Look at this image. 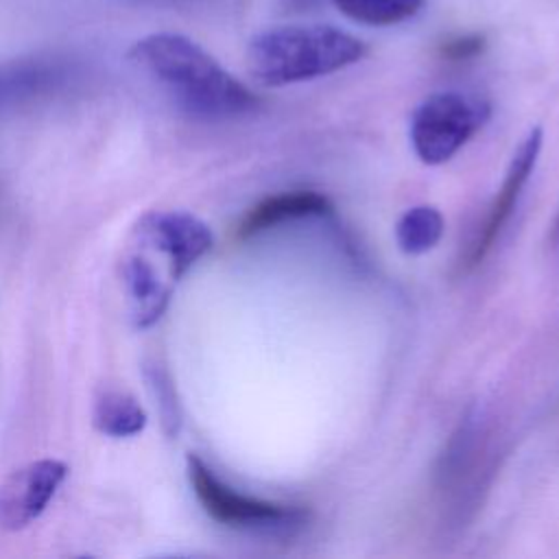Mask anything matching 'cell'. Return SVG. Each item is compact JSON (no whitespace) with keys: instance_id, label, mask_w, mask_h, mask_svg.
I'll return each mask as SVG.
<instances>
[{"instance_id":"obj_7","label":"cell","mask_w":559,"mask_h":559,"mask_svg":"<svg viewBox=\"0 0 559 559\" xmlns=\"http://www.w3.org/2000/svg\"><path fill=\"white\" fill-rule=\"evenodd\" d=\"M72 76L74 66L52 55H33L0 63V114L55 96Z\"/></svg>"},{"instance_id":"obj_2","label":"cell","mask_w":559,"mask_h":559,"mask_svg":"<svg viewBox=\"0 0 559 559\" xmlns=\"http://www.w3.org/2000/svg\"><path fill=\"white\" fill-rule=\"evenodd\" d=\"M365 55V41L343 28L330 24H284L253 35L245 57L258 83L280 87L338 72Z\"/></svg>"},{"instance_id":"obj_15","label":"cell","mask_w":559,"mask_h":559,"mask_svg":"<svg viewBox=\"0 0 559 559\" xmlns=\"http://www.w3.org/2000/svg\"><path fill=\"white\" fill-rule=\"evenodd\" d=\"M480 50H483V37H478V35H465V37H459V39L448 41V44L443 46V55H445L448 59H454V61L472 59V57H476Z\"/></svg>"},{"instance_id":"obj_5","label":"cell","mask_w":559,"mask_h":559,"mask_svg":"<svg viewBox=\"0 0 559 559\" xmlns=\"http://www.w3.org/2000/svg\"><path fill=\"white\" fill-rule=\"evenodd\" d=\"M138 242L162 253L168 262V277L179 280L197 260H201L214 242L210 227L179 210L148 212L135 227Z\"/></svg>"},{"instance_id":"obj_4","label":"cell","mask_w":559,"mask_h":559,"mask_svg":"<svg viewBox=\"0 0 559 559\" xmlns=\"http://www.w3.org/2000/svg\"><path fill=\"white\" fill-rule=\"evenodd\" d=\"M489 107L483 100L459 92L428 96L411 118V144L426 164L450 159L487 120Z\"/></svg>"},{"instance_id":"obj_12","label":"cell","mask_w":559,"mask_h":559,"mask_svg":"<svg viewBox=\"0 0 559 559\" xmlns=\"http://www.w3.org/2000/svg\"><path fill=\"white\" fill-rule=\"evenodd\" d=\"M443 234V216L432 205H415L402 214L395 225V240L404 253L417 255L430 251Z\"/></svg>"},{"instance_id":"obj_9","label":"cell","mask_w":559,"mask_h":559,"mask_svg":"<svg viewBox=\"0 0 559 559\" xmlns=\"http://www.w3.org/2000/svg\"><path fill=\"white\" fill-rule=\"evenodd\" d=\"M122 282L131 304V317L138 328L153 325L170 301V282L162 280L155 266L142 251H135L122 262Z\"/></svg>"},{"instance_id":"obj_10","label":"cell","mask_w":559,"mask_h":559,"mask_svg":"<svg viewBox=\"0 0 559 559\" xmlns=\"http://www.w3.org/2000/svg\"><path fill=\"white\" fill-rule=\"evenodd\" d=\"M330 212V201L314 192V190H295V192H282L275 197H269L253 205L247 216L240 221L236 236L240 240L258 236L266 229H273L286 221L308 218V216H321Z\"/></svg>"},{"instance_id":"obj_11","label":"cell","mask_w":559,"mask_h":559,"mask_svg":"<svg viewBox=\"0 0 559 559\" xmlns=\"http://www.w3.org/2000/svg\"><path fill=\"white\" fill-rule=\"evenodd\" d=\"M92 421L98 432L114 439H127L144 430L146 413L133 395L124 391H103L94 402Z\"/></svg>"},{"instance_id":"obj_6","label":"cell","mask_w":559,"mask_h":559,"mask_svg":"<svg viewBox=\"0 0 559 559\" xmlns=\"http://www.w3.org/2000/svg\"><path fill=\"white\" fill-rule=\"evenodd\" d=\"M68 467L57 459H37L0 480V528L22 531L50 504Z\"/></svg>"},{"instance_id":"obj_3","label":"cell","mask_w":559,"mask_h":559,"mask_svg":"<svg viewBox=\"0 0 559 559\" xmlns=\"http://www.w3.org/2000/svg\"><path fill=\"white\" fill-rule=\"evenodd\" d=\"M188 478L203 511L225 526L247 531H290L308 520V513L299 507L236 491L194 454L188 456Z\"/></svg>"},{"instance_id":"obj_14","label":"cell","mask_w":559,"mask_h":559,"mask_svg":"<svg viewBox=\"0 0 559 559\" xmlns=\"http://www.w3.org/2000/svg\"><path fill=\"white\" fill-rule=\"evenodd\" d=\"M146 373H148L151 389L155 391V397L159 400V413H162L164 428H166L168 435H175L177 428H179V406H177V400H175V389L170 384V378L157 365L146 369Z\"/></svg>"},{"instance_id":"obj_1","label":"cell","mask_w":559,"mask_h":559,"mask_svg":"<svg viewBox=\"0 0 559 559\" xmlns=\"http://www.w3.org/2000/svg\"><path fill=\"white\" fill-rule=\"evenodd\" d=\"M129 59L194 118L227 120L251 114L260 105L255 92L181 33H148L133 41Z\"/></svg>"},{"instance_id":"obj_8","label":"cell","mask_w":559,"mask_h":559,"mask_svg":"<svg viewBox=\"0 0 559 559\" xmlns=\"http://www.w3.org/2000/svg\"><path fill=\"white\" fill-rule=\"evenodd\" d=\"M542 129H533L526 140L518 146L513 159H511V166L507 170V177L502 181V188L498 190V197L487 214V221L485 225L480 227L472 249H469V255H467V264H478L487 251L491 249L493 240L498 238V234L502 231L504 223L509 221L515 203H518V197L528 179V175L533 173L535 168V162H537V155H539V148H542Z\"/></svg>"},{"instance_id":"obj_13","label":"cell","mask_w":559,"mask_h":559,"mask_svg":"<svg viewBox=\"0 0 559 559\" xmlns=\"http://www.w3.org/2000/svg\"><path fill=\"white\" fill-rule=\"evenodd\" d=\"M334 7L356 24L393 26L411 20L424 0H332Z\"/></svg>"}]
</instances>
